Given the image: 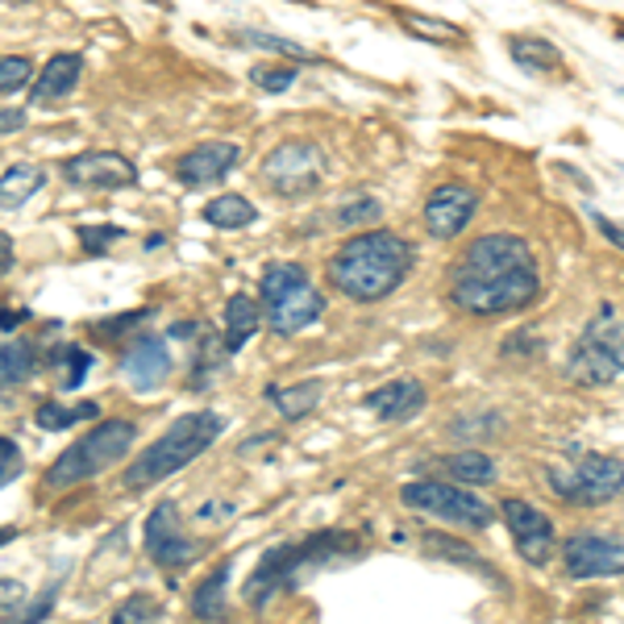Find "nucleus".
Masks as SVG:
<instances>
[{
    "instance_id": "23",
    "label": "nucleus",
    "mask_w": 624,
    "mask_h": 624,
    "mask_svg": "<svg viewBox=\"0 0 624 624\" xmlns=\"http://www.w3.org/2000/svg\"><path fill=\"white\" fill-rule=\"evenodd\" d=\"M230 571H234V562L217 566V571L192 592V616H196V621H204V624L225 621V587H230Z\"/></svg>"
},
{
    "instance_id": "38",
    "label": "nucleus",
    "mask_w": 624,
    "mask_h": 624,
    "mask_svg": "<svg viewBox=\"0 0 624 624\" xmlns=\"http://www.w3.org/2000/svg\"><path fill=\"white\" fill-rule=\"evenodd\" d=\"M250 79H254L263 92H287V88L300 79V71L292 67V62H287V67H254Z\"/></svg>"
},
{
    "instance_id": "18",
    "label": "nucleus",
    "mask_w": 624,
    "mask_h": 624,
    "mask_svg": "<svg viewBox=\"0 0 624 624\" xmlns=\"http://www.w3.org/2000/svg\"><path fill=\"white\" fill-rule=\"evenodd\" d=\"M425 400H429V396H425L421 379H391L383 388L367 391L362 404L371 408L374 417H383V421H412L425 408Z\"/></svg>"
},
{
    "instance_id": "21",
    "label": "nucleus",
    "mask_w": 624,
    "mask_h": 624,
    "mask_svg": "<svg viewBox=\"0 0 624 624\" xmlns=\"http://www.w3.org/2000/svg\"><path fill=\"white\" fill-rule=\"evenodd\" d=\"M321 396H325V383H321V379H304V383H292V388H280V383L266 388V400L275 404V412H280L283 421L309 417L312 408L321 404Z\"/></svg>"
},
{
    "instance_id": "8",
    "label": "nucleus",
    "mask_w": 624,
    "mask_h": 624,
    "mask_svg": "<svg viewBox=\"0 0 624 624\" xmlns=\"http://www.w3.org/2000/svg\"><path fill=\"white\" fill-rule=\"evenodd\" d=\"M546 484L566 504L595 508V504H608L624 491V462L612 454H587L575 467H549Z\"/></svg>"
},
{
    "instance_id": "30",
    "label": "nucleus",
    "mask_w": 624,
    "mask_h": 624,
    "mask_svg": "<svg viewBox=\"0 0 624 624\" xmlns=\"http://www.w3.org/2000/svg\"><path fill=\"white\" fill-rule=\"evenodd\" d=\"M33 374V350L26 342H4L0 345V388H13L21 379Z\"/></svg>"
},
{
    "instance_id": "5",
    "label": "nucleus",
    "mask_w": 624,
    "mask_h": 624,
    "mask_svg": "<svg viewBox=\"0 0 624 624\" xmlns=\"http://www.w3.org/2000/svg\"><path fill=\"white\" fill-rule=\"evenodd\" d=\"M138 437V425L125 421V417H109V421H96L92 433L76 437L67 450L55 458V467L47 470V487L50 491H67V487L84 484V479H96L100 470L117 467L129 446Z\"/></svg>"
},
{
    "instance_id": "29",
    "label": "nucleus",
    "mask_w": 624,
    "mask_h": 624,
    "mask_svg": "<svg viewBox=\"0 0 624 624\" xmlns=\"http://www.w3.org/2000/svg\"><path fill=\"white\" fill-rule=\"evenodd\" d=\"M100 417V404L96 400H84L76 408H62V404H38V429H71L79 421H96Z\"/></svg>"
},
{
    "instance_id": "1",
    "label": "nucleus",
    "mask_w": 624,
    "mask_h": 624,
    "mask_svg": "<svg viewBox=\"0 0 624 624\" xmlns=\"http://www.w3.org/2000/svg\"><path fill=\"white\" fill-rule=\"evenodd\" d=\"M542 292L537 259L520 234H484L475 237L450 271L454 309L470 316H508L533 304Z\"/></svg>"
},
{
    "instance_id": "19",
    "label": "nucleus",
    "mask_w": 624,
    "mask_h": 624,
    "mask_svg": "<svg viewBox=\"0 0 624 624\" xmlns=\"http://www.w3.org/2000/svg\"><path fill=\"white\" fill-rule=\"evenodd\" d=\"M79 71H84V55H71V50H62V55H55V59L38 71V79H33L30 88V105H38V109H50L55 100H62V96L76 92L79 84Z\"/></svg>"
},
{
    "instance_id": "46",
    "label": "nucleus",
    "mask_w": 624,
    "mask_h": 624,
    "mask_svg": "<svg viewBox=\"0 0 624 624\" xmlns=\"http://www.w3.org/2000/svg\"><path fill=\"white\" fill-rule=\"evenodd\" d=\"M187 333H201V325H192V321H179V325H172V338H187Z\"/></svg>"
},
{
    "instance_id": "36",
    "label": "nucleus",
    "mask_w": 624,
    "mask_h": 624,
    "mask_svg": "<svg viewBox=\"0 0 624 624\" xmlns=\"http://www.w3.org/2000/svg\"><path fill=\"white\" fill-rule=\"evenodd\" d=\"M242 42H250V47H263V50H275V55H292V59H312L309 50L300 47V42H292V38H280V33H259V30H246L242 33Z\"/></svg>"
},
{
    "instance_id": "16",
    "label": "nucleus",
    "mask_w": 624,
    "mask_h": 624,
    "mask_svg": "<svg viewBox=\"0 0 624 624\" xmlns=\"http://www.w3.org/2000/svg\"><path fill=\"white\" fill-rule=\"evenodd\" d=\"M121 374L125 383L134 391H155L167 383V374H172V354H167V342L155 338V333H142L138 342L125 350L121 359Z\"/></svg>"
},
{
    "instance_id": "41",
    "label": "nucleus",
    "mask_w": 624,
    "mask_h": 624,
    "mask_svg": "<svg viewBox=\"0 0 624 624\" xmlns=\"http://www.w3.org/2000/svg\"><path fill=\"white\" fill-rule=\"evenodd\" d=\"M55 595H59V583H50L47 592H42V599H38V608H33V612H21V616H17V621H9V624H38V621H42V616L50 612V604H55Z\"/></svg>"
},
{
    "instance_id": "45",
    "label": "nucleus",
    "mask_w": 624,
    "mask_h": 624,
    "mask_svg": "<svg viewBox=\"0 0 624 624\" xmlns=\"http://www.w3.org/2000/svg\"><path fill=\"white\" fill-rule=\"evenodd\" d=\"M13 271V242L9 234H0V275H9Z\"/></svg>"
},
{
    "instance_id": "13",
    "label": "nucleus",
    "mask_w": 624,
    "mask_h": 624,
    "mask_svg": "<svg viewBox=\"0 0 624 624\" xmlns=\"http://www.w3.org/2000/svg\"><path fill=\"white\" fill-rule=\"evenodd\" d=\"M479 213V192L470 184H437L425 201V234L433 242H454Z\"/></svg>"
},
{
    "instance_id": "47",
    "label": "nucleus",
    "mask_w": 624,
    "mask_h": 624,
    "mask_svg": "<svg viewBox=\"0 0 624 624\" xmlns=\"http://www.w3.org/2000/svg\"><path fill=\"white\" fill-rule=\"evenodd\" d=\"M21 316H26V312H0V329H13Z\"/></svg>"
},
{
    "instance_id": "4",
    "label": "nucleus",
    "mask_w": 624,
    "mask_h": 624,
    "mask_svg": "<svg viewBox=\"0 0 624 624\" xmlns=\"http://www.w3.org/2000/svg\"><path fill=\"white\" fill-rule=\"evenodd\" d=\"M221 433H225V417L213 412V408H201V412L179 417L167 433L158 437L155 446H146V450L125 467V479H121L125 491H146V487L172 479L175 470H184L187 462H196Z\"/></svg>"
},
{
    "instance_id": "22",
    "label": "nucleus",
    "mask_w": 624,
    "mask_h": 624,
    "mask_svg": "<svg viewBox=\"0 0 624 624\" xmlns=\"http://www.w3.org/2000/svg\"><path fill=\"white\" fill-rule=\"evenodd\" d=\"M225 362H230V350H225V338H217L213 329H204L201 350H196V362H192V374H187V388L192 391H208L225 374Z\"/></svg>"
},
{
    "instance_id": "28",
    "label": "nucleus",
    "mask_w": 624,
    "mask_h": 624,
    "mask_svg": "<svg viewBox=\"0 0 624 624\" xmlns=\"http://www.w3.org/2000/svg\"><path fill=\"white\" fill-rule=\"evenodd\" d=\"M508 50H513V59L520 62L525 71H533V76H546V71L562 67L558 47H549L546 38H513Z\"/></svg>"
},
{
    "instance_id": "17",
    "label": "nucleus",
    "mask_w": 624,
    "mask_h": 624,
    "mask_svg": "<svg viewBox=\"0 0 624 624\" xmlns=\"http://www.w3.org/2000/svg\"><path fill=\"white\" fill-rule=\"evenodd\" d=\"M237 155H242V150H237L234 142H201V146H192V150L175 163V175H179V184H187V187H208L234 172Z\"/></svg>"
},
{
    "instance_id": "20",
    "label": "nucleus",
    "mask_w": 624,
    "mask_h": 624,
    "mask_svg": "<svg viewBox=\"0 0 624 624\" xmlns=\"http://www.w3.org/2000/svg\"><path fill=\"white\" fill-rule=\"evenodd\" d=\"M433 470L446 475V484L458 487H479V484H496V462L479 450H458V454H441L429 462Z\"/></svg>"
},
{
    "instance_id": "24",
    "label": "nucleus",
    "mask_w": 624,
    "mask_h": 624,
    "mask_svg": "<svg viewBox=\"0 0 624 624\" xmlns=\"http://www.w3.org/2000/svg\"><path fill=\"white\" fill-rule=\"evenodd\" d=\"M259 325H263L259 304L250 296H230V304H225V350L237 354V350L259 333Z\"/></svg>"
},
{
    "instance_id": "3",
    "label": "nucleus",
    "mask_w": 624,
    "mask_h": 624,
    "mask_svg": "<svg viewBox=\"0 0 624 624\" xmlns=\"http://www.w3.org/2000/svg\"><path fill=\"white\" fill-rule=\"evenodd\" d=\"M354 554H362L359 537H354V533H342V529L312 533V537H304V542L271 546L263 558H259V571L246 578L242 599H246L254 612H263L275 595L296 592L309 575L325 571V566H333V562H342V558H354Z\"/></svg>"
},
{
    "instance_id": "9",
    "label": "nucleus",
    "mask_w": 624,
    "mask_h": 624,
    "mask_svg": "<svg viewBox=\"0 0 624 624\" xmlns=\"http://www.w3.org/2000/svg\"><path fill=\"white\" fill-rule=\"evenodd\" d=\"M400 504L412 513L441 516V520L462 525V529H487L491 525V504L467 491V487L446 484V479H412V484L400 487Z\"/></svg>"
},
{
    "instance_id": "39",
    "label": "nucleus",
    "mask_w": 624,
    "mask_h": 624,
    "mask_svg": "<svg viewBox=\"0 0 624 624\" xmlns=\"http://www.w3.org/2000/svg\"><path fill=\"white\" fill-rule=\"evenodd\" d=\"M33 76L30 59H21V55H9V59H0V92L9 96L17 92V88H26Z\"/></svg>"
},
{
    "instance_id": "26",
    "label": "nucleus",
    "mask_w": 624,
    "mask_h": 624,
    "mask_svg": "<svg viewBox=\"0 0 624 624\" xmlns=\"http://www.w3.org/2000/svg\"><path fill=\"white\" fill-rule=\"evenodd\" d=\"M42 179L47 175L38 172V167H30V163H17V167H9V172L0 175V208H17V204H26L42 187Z\"/></svg>"
},
{
    "instance_id": "15",
    "label": "nucleus",
    "mask_w": 624,
    "mask_h": 624,
    "mask_svg": "<svg viewBox=\"0 0 624 624\" xmlns=\"http://www.w3.org/2000/svg\"><path fill=\"white\" fill-rule=\"evenodd\" d=\"M62 179L76 187H129L138 184V167L117 150H84L62 163Z\"/></svg>"
},
{
    "instance_id": "11",
    "label": "nucleus",
    "mask_w": 624,
    "mask_h": 624,
    "mask_svg": "<svg viewBox=\"0 0 624 624\" xmlns=\"http://www.w3.org/2000/svg\"><path fill=\"white\" fill-rule=\"evenodd\" d=\"M562 566L571 578H616L624 575V542L608 533L578 529L562 546Z\"/></svg>"
},
{
    "instance_id": "6",
    "label": "nucleus",
    "mask_w": 624,
    "mask_h": 624,
    "mask_svg": "<svg viewBox=\"0 0 624 624\" xmlns=\"http://www.w3.org/2000/svg\"><path fill=\"white\" fill-rule=\"evenodd\" d=\"M566 374L583 388H608L624 374V316L616 304H599L566 354Z\"/></svg>"
},
{
    "instance_id": "48",
    "label": "nucleus",
    "mask_w": 624,
    "mask_h": 624,
    "mask_svg": "<svg viewBox=\"0 0 624 624\" xmlns=\"http://www.w3.org/2000/svg\"><path fill=\"white\" fill-rule=\"evenodd\" d=\"M13 537H17V529H13V525H4V529H0V546H9Z\"/></svg>"
},
{
    "instance_id": "37",
    "label": "nucleus",
    "mask_w": 624,
    "mask_h": 624,
    "mask_svg": "<svg viewBox=\"0 0 624 624\" xmlns=\"http://www.w3.org/2000/svg\"><path fill=\"white\" fill-rule=\"evenodd\" d=\"M155 312L150 309H138V312H117V316H105V321H96L92 333L96 338H121V333H129V329H138L142 321H150Z\"/></svg>"
},
{
    "instance_id": "40",
    "label": "nucleus",
    "mask_w": 624,
    "mask_h": 624,
    "mask_svg": "<svg viewBox=\"0 0 624 624\" xmlns=\"http://www.w3.org/2000/svg\"><path fill=\"white\" fill-rule=\"evenodd\" d=\"M26 467V458H21V446H17L13 437H0V487L13 484L17 475Z\"/></svg>"
},
{
    "instance_id": "12",
    "label": "nucleus",
    "mask_w": 624,
    "mask_h": 624,
    "mask_svg": "<svg viewBox=\"0 0 624 624\" xmlns=\"http://www.w3.org/2000/svg\"><path fill=\"white\" fill-rule=\"evenodd\" d=\"M146 554L163 566V571H184L204 554V542H192L179 525V508L172 499L158 504L155 513L146 516Z\"/></svg>"
},
{
    "instance_id": "2",
    "label": "nucleus",
    "mask_w": 624,
    "mask_h": 624,
    "mask_svg": "<svg viewBox=\"0 0 624 624\" xmlns=\"http://www.w3.org/2000/svg\"><path fill=\"white\" fill-rule=\"evenodd\" d=\"M412 263H417V250L408 237L391 234V230H371V234L345 237L338 246V254L329 259V283L345 300L374 304L408 280Z\"/></svg>"
},
{
    "instance_id": "35",
    "label": "nucleus",
    "mask_w": 624,
    "mask_h": 624,
    "mask_svg": "<svg viewBox=\"0 0 624 624\" xmlns=\"http://www.w3.org/2000/svg\"><path fill=\"white\" fill-rule=\"evenodd\" d=\"M76 234H79V242H84V250H88V254H105L109 246H117V242H121L125 230H121V225H79Z\"/></svg>"
},
{
    "instance_id": "10",
    "label": "nucleus",
    "mask_w": 624,
    "mask_h": 624,
    "mask_svg": "<svg viewBox=\"0 0 624 624\" xmlns=\"http://www.w3.org/2000/svg\"><path fill=\"white\" fill-rule=\"evenodd\" d=\"M325 150L316 142H280L271 155L263 158V179L271 192L280 196H309L325 179Z\"/></svg>"
},
{
    "instance_id": "25",
    "label": "nucleus",
    "mask_w": 624,
    "mask_h": 624,
    "mask_svg": "<svg viewBox=\"0 0 624 624\" xmlns=\"http://www.w3.org/2000/svg\"><path fill=\"white\" fill-rule=\"evenodd\" d=\"M204 221L217 225V230H246V225L259 221V208H254L246 196L225 192V196H213V201L204 204Z\"/></svg>"
},
{
    "instance_id": "7",
    "label": "nucleus",
    "mask_w": 624,
    "mask_h": 624,
    "mask_svg": "<svg viewBox=\"0 0 624 624\" xmlns=\"http://www.w3.org/2000/svg\"><path fill=\"white\" fill-rule=\"evenodd\" d=\"M259 296L266 309V325L280 338H292L300 329H309L321 312H325V296L316 292L304 275V266L296 263H275L263 271L259 280Z\"/></svg>"
},
{
    "instance_id": "44",
    "label": "nucleus",
    "mask_w": 624,
    "mask_h": 624,
    "mask_svg": "<svg viewBox=\"0 0 624 624\" xmlns=\"http://www.w3.org/2000/svg\"><path fill=\"white\" fill-rule=\"evenodd\" d=\"M26 129V109H0V134H17Z\"/></svg>"
},
{
    "instance_id": "43",
    "label": "nucleus",
    "mask_w": 624,
    "mask_h": 624,
    "mask_svg": "<svg viewBox=\"0 0 624 624\" xmlns=\"http://www.w3.org/2000/svg\"><path fill=\"white\" fill-rule=\"evenodd\" d=\"M592 221H595V230H599V234L608 237L612 246H621V250H624V230H621V225H616V221L599 217V213H592Z\"/></svg>"
},
{
    "instance_id": "42",
    "label": "nucleus",
    "mask_w": 624,
    "mask_h": 624,
    "mask_svg": "<svg viewBox=\"0 0 624 624\" xmlns=\"http://www.w3.org/2000/svg\"><path fill=\"white\" fill-rule=\"evenodd\" d=\"M17 604H26V587H21V583H9V578H0V612L17 608Z\"/></svg>"
},
{
    "instance_id": "49",
    "label": "nucleus",
    "mask_w": 624,
    "mask_h": 624,
    "mask_svg": "<svg viewBox=\"0 0 624 624\" xmlns=\"http://www.w3.org/2000/svg\"><path fill=\"white\" fill-rule=\"evenodd\" d=\"M621 96H624V88H621Z\"/></svg>"
},
{
    "instance_id": "31",
    "label": "nucleus",
    "mask_w": 624,
    "mask_h": 624,
    "mask_svg": "<svg viewBox=\"0 0 624 624\" xmlns=\"http://www.w3.org/2000/svg\"><path fill=\"white\" fill-rule=\"evenodd\" d=\"M96 367V354L92 350H84V345H62V388L76 391L84 379H88V371Z\"/></svg>"
},
{
    "instance_id": "34",
    "label": "nucleus",
    "mask_w": 624,
    "mask_h": 624,
    "mask_svg": "<svg viewBox=\"0 0 624 624\" xmlns=\"http://www.w3.org/2000/svg\"><path fill=\"white\" fill-rule=\"evenodd\" d=\"M383 217V204L374 201V196H362V201H350L338 213V225L342 230H354V225H374V221Z\"/></svg>"
},
{
    "instance_id": "33",
    "label": "nucleus",
    "mask_w": 624,
    "mask_h": 624,
    "mask_svg": "<svg viewBox=\"0 0 624 624\" xmlns=\"http://www.w3.org/2000/svg\"><path fill=\"white\" fill-rule=\"evenodd\" d=\"M400 21H404L408 30L412 33H429V38H433V42H458V38H462V30H458V26H450V21H437V17H421V13H404L400 17Z\"/></svg>"
},
{
    "instance_id": "27",
    "label": "nucleus",
    "mask_w": 624,
    "mask_h": 624,
    "mask_svg": "<svg viewBox=\"0 0 624 624\" xmlns=\"http://www.w3.org/2000/svg\"><path fill=\"white\" fill-rule=\"evenodd\" d=\"M421 549L429 554V558H446V562H462V566H470V571H479L484 578H496V571L487 566L479 554L470 546H462V542H454V537H446V533H425Z\"/></svg>"
},
{
    "instance_id": "14",
    "label": "nucleus",
    "mask_w": 624,
    "mask_h": 624,
    "mask_svg": "<svg viewBox=\"0 0 624 624\" xmlns=\"http://www.w3.org/2000/svg\"><path fill=\"white\" fill-rule=\"evenodd\" d=\"M504 513V525L516 537V554L529 562V566H546L554 558V520H549L542 508H533L529 499H504L499 504Z\"/></svg>"
},
{
    "instance_id": "32",
    "label": "nucleus",
    "mask_w": 624,
    "mask_h": 624,
    "mask_svg": "<svg viewBox=\"0 0 624 624\" xmlns=\"http://www.w3.org/2000/svg\"><path fill=\"white\" fill-rule=\"evenodd\" d=\"M113 624H163V608L150 595H134L125 599V608L113 612Z\"/></svg>"
}]
</instances>
